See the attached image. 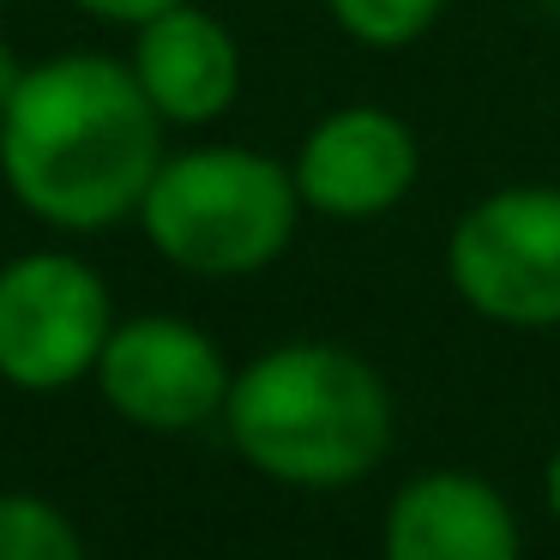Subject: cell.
I'll use <instances>...</instances> for the list:
<instances>
[{"instance_id":"obj_1","label":"cell","mask_w":560,"mask_h":560,"mask_svg":"<svg viewBox=\"0 0 560 560\" xmlns=\"http://www.w3.org/2000/svg\"><path fill=\"white\" fill-rule=\"evenodd\" d=\"M170 127L145 103L127 55L61 49L25 67L0 115V187L55 235H109L139 218Z\"/></svg>"},{"instance_id":"obj_2","label":"cell","mask_w":560,"mask_h":560,"mask_svg":"<svg viewBox=\"0 0 560 560\" xmlns=\"http://www.w3.org/2000/svg\"><path fill=\"white\" fill-rule=\"evenodd\" d=\"M223 434L266 482L331 494L386 464L398 404L386 374L350 343L290 338L235 368Z\"/></svg>"},{"instance_id":"obj_3","label":"cell","mask_w":560,"mask_h":560,"mask_svg":"<svg viewBox=\"0 0 560 560\" xmlns=\"http://www.w3.org/2000/svg\"><path fill=\"white\" fill-rule=\"evenodd\" d=\"M302 218L307 206L295 194L290 158L235 145V139H206L163 158L133 223L163 266L230 283L278 266Z\"/></svg>"},{"instance_id":"obj_4","label":"cell","mask_w":560,"mask_h":560,"mask_svg":"<svg viewBox=\"0 0 560 560\" xmlns=\"http://www.w3.org/2000/svg\"><path fill=\"white\" fill-rule=\"evenodd\" d=\"M446 283L476 319L560 331V187L506 182L446 230Z\"/></svg>"},{"instance_id":"obj_5","label":"cell","mask_w":560,"mask_h":560,"mask_svg":"<svg viewBox=\"0 0 560 560\" xmlns=\"http://www.w3.org/2000/svg\"><path fill=\"white\" fill-rule=\"evenodd\" d=\"M115 331L109 278L73 247H31L0 266V380L13 392H67L97 374Z\"/></svg>"},{"instance_id":"obj_6","label":"cell","mask_w":560,"mask_h":560,"mask_svg":"<svg viewBox=\"0 0 560 560\" xmlns=\"http://www.w3.org/2000/svg\"><path fill=\"white\" fill-rule=\"evenodd\" d=\"M97 392L121 422L145 434H187L223 416L230 404V355L206 326L182 314H133L115 319L97 362Z\"/></svg>"},{"instance_id":"obj_7","label":"cell","mask_w":560,"mask_h":560,"mask_svg":"<svg viewBox=\"0 0 560 560\" xmlns=\"http://www.w3.org/2000/svg\"><path fill=\"white\" fill-rule=\"evenodd\" d=\"M290 175L307 218L380 223L422 182V139L386 103H338L290 151Z\"/></svg>"},{"instance_id":"obj_8","label":"cell","mask_w":560,"mask_h":560,"mask_svg":"<svg viewBox=\"0 0 560 560\" xmlns=\"http://www.w3.org/2000/svg\"><path fill=\"white\" fill-rule=\"evenodd\" d=\"M127 67H133L145 103L163 115V127H182V133H199V127H218L223 115L242 103L247 85V61L235 31L223 25L218 13H206L199 0H182L170 13L145 19L139 31H127Z\"/></svg>"},{"instance_id":"obj_9","label":"cell","mask_w":560,"mask_h":560,"mask_svg":"<svg viewBox=\"0 0 560 560\" xmlns=\"http://www.w3.org/2000/svg\"><path fill=\"white\" fill-rule=\"evenodd\" d=\"M380 560H524V536L488 476L422 470L392 494Z\"/></svg>"},{"instance_id":"obj_10","label":"cell","mask_w":560,"mask_h":560,"mask_svg":"<svg viewBox=\"0 0 560 560\" xmlns=\"http://www.w3.org/2000/svg\"><path fill=\"white\" fill-rule=\"evenodd\" d=\"M452 0H326V19L338 37H350L368 55H404L422 37H434Z\"/></svg>"},{"instance_id":"obj_11","label":"cell","mask_w":560,"mask_h":560,"mask_svg":"<svg viewBox=\"0 0 560 560\" xmlns=\"http://www.w3.org/2000/svg\"><path fill=\"white\" fill-rule=\"evenodd\" d=\"M0 560H85V536L55 500L0 494Z\"/></svg>"},{"instance_id":"obj_12","label":"cell","mask_w":560,"mask_h":560,"mask_svg":"<svg viewBox=\"0 0 560 560\" xmlns=\"http://www.w3.org/2000/svg\"><path fill=\"white\" fill-rule=\"evenodd\" d=\"M73 13H85L91 25H109V31H139L145 19L170 13V7H182V0H67Z\"/></svg>"},{"instance_id":"obj_13","label":"cell","mask_w":560,"mask_h":560,"mask_svg":"<svg viewBox=\"0 0 560 560\" xmlns=\"http://www.w3.org/2000/svg\"><path fill=\"white\" fill-rule=\"evenodd\" d=\"M25 55H19L13 49V43H7V37H0V115H7V103H13L19 97V85H25Z\"/></svg>"},{"instance_id":"obj_14","label":"cell","mask_w":560,"mask_h":560,"mask_svg":"<svg viewBox=\"0 0 560 560\" xmlns=\"http://www.w3.org/2000/svg\"><path fill=\"white\" fill-rule=\"evenodd\" d=\"M542 494H548V512H555V524H560V440H555V452H548V470H542Z\"/></svg>"},{"instance_id":"obj_15","label":"cell","mask_w":560,"mask_h":560,"mask_svg":"<svg viewBox=\"0 0 560 560\" xmlns=\"http://www.w3.org/2000/svg\"><path fill=\"white\" fill-rule=\"evenodd\" d=\"M0 7H7V0H0Z\"/></svg>"}]
</instances>
